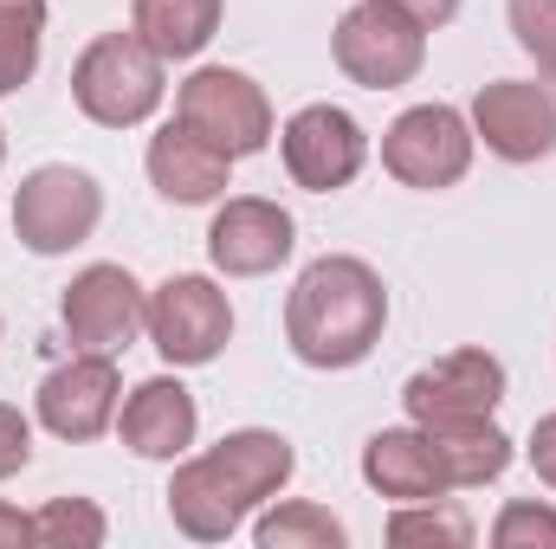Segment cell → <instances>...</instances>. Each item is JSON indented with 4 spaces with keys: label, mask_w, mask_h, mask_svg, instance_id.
<instances>
[{
    "label": "cell",
    "mask_w": 556,
    "mask_h": 549,
    "mask_svg": "<svg viewBox=\"0 0 556 549\" xmlns=\"http://www.w3.org/2000/svg\"><path fill=\"white\" fill-rule=\"evenodd\" d=\"M0 162H7V130H0Z\"/></svg>",
    "instance_id": "f546056e"
},
{
    "label": "cell",
    "mask_w": 556,
    "mask_h": 549,
    "mask_svg": "<svg viewBox=\"0 0 556 549\" xmlns=\"http://www.w3.org/2000/svg\"><path fill=\"white\" fill-rule=\"evenodd\" d=\"M389 7H402V13H408L415 26H427V33H433V26H446V20L459 13V0H389Z\"/></svg>",
    "instance_id": "83f0119b"
},
{
    "label": "cell",
    "mask_w": 556,
    "mask_h": 549,
    "mask_svg": "<svg viewBox=\"0 0 556 549\" xmlns=\"http://www.w3.org/2000/svg\"><path fill=\"white\" fill-rule=\"evenodd\" d=\"M253 544L260 549H343L350 537H343V524L324 511V505H278V511H266L260 524H253Z\"/></svg>",
    "instance_id": "44dd1931"
},
{
    "label": "cell",
    "mask_w": 556,
    "mask_h": 549,
    "mask_svg": "<svg viewBox=\"0 0 556 549\" xmlns=\"http://www.w3.org/2000/svg\"><path fill=\"white\" fill-rule=\"evenodd\" d=\"M427 433H433V446H440V459H446L453 491L492 485V478H505V465H511V439H505L492 420H459V426H427Z\"/></svg>",
    "instance_id": "d6986e66"
},
{
    "label": "cell",
    "mask_w": 556,
    "mask_h": 549,
    "mask_svg": "<svg viewBox=\"0 0 556 549\" xmlns=\"http://www.w3.org/2000/svg\"><path fill=\"white\" fill-rule=\"evenodd\" d=\"M389 544H446V549H466L472 544V518L459 505H440V498H420V505H402L389 518Z\"/></svg>",
    "instance_id": "603a6c76"
},
{
    "label": "cell",
    "mask_w": 556,
    "mask_h": 549,
    "mask_svg": "<svg viewBox=\"0 0 556 549\" xmlns=\"http://www.w3.org/2000/svg\"><path fill=\"white\" fill-rule=\"evenodd\" d=\"M408 420L415 426H459V420H492V408L505 401V362L485 349H453L433 369L408 375L402 388Z\"/></svg>",
    "instance_id": "8fae6325"
},
{
    "label": "cell",
    "mask_w": 556,
    "mask_h": 549,
    "mask_svg": "<svg viewBox=\"0 0 556 549\" xmlns=\"http://www.w3.org/2000/svg\"><path fill=\"white\" fill-rule=\"evenodd\" d=\"M142 317H149V291L124 266H85L59 297V323L72 349H91V356H124L142 336Z\"/></svg>",
    "instance_id": "9c48e42d"
},
{
    "label": "cell",
    "mask_w": 556,
    "mask_h": 549,
    "mask_svg": "<svg viewBox=\"0 0 556 549\" xmlns=\"http://www.w3.org/2000/svg\"><path fill=\"white\" fill-rule=\"evenodd\" d=\"M363 478H369V491H382L395 505H420V498H446L453 491L446 459H440L427 426H382L363 446Z\"/></svg>",
    "instance_id": "9a60e30c"
},
{
    "label": "cell",
    "mask_w": 556,
    "mask_h": 549,
    "mask_svg": "<svg viewBox=\"0 0 556 549\" xmlns=\"http://www.w3.org/2000/svg\"><path fill=\"white\" fill-rule=\"evenodd\" d=\"M472 142H479L472 124H466L453 104H415V111H402V117L382 130V168H389L402 188L440 194V188L466 181Z\"/></svg>",
    "instance_id": "ba28073f"
},
{
    "label": "cell",
    "mask_w": 556,
    "mask_h": 549,
    "mask_svg": "<svg viewBox=\"0 0 556 549\" xmlns=\"http://www.w3.org/2000/svg\"><path fill=\"white\" fill-rule=\"evenodd\" d=\"M26 459H33V420L13 401H0V478L26 472Z\"/></svg>",
    "instance_id": "484cf974"
},
{
    "label": "cell",
    "mask_w": 556,
    "mask_h": 549,
    "mask_svg": "<svg viewBox=\"0 0 556 549\" xmlns=\"http://www.w3.org/2000/svg\"><path fill=\"white\" fill-rule=\"evenodd\" d=\"M492 549H556V511L538 498H518L498 511L492 524Z\"/></svg>",
    "instance_id": "cb8c5ba5"
},
{
    "label": "cell",
    "mask_w": 556,
    "mask_h": 549,
    "mask_svg": "<svg viewBox=\"0 0 556 549\" xmlns=\"http://www.w3.org/2000/svg\"><path fill=\"white\" fill-rule=\"evenodd\" d=\"M162 52L142 39L137 26L130 33H98L78 65H72V104L104 124V130H137L155 117V104L168 98V78H162Z\"/></svg>",
    "instance_id": "3957f363"
},
{
    "label": "cell",
    "mask_w": 556,
    "mask_h": 549,
    "mask_svg": "<svg viewBox=\"0 0 556 549\" xmlns=\"http://www.w3.org/2000/svg\"><path fill=\"white\" fill-rule=\"evenodd\" d=\"M130 26L162 59H194L220 33V0H137Z\"/></svg>",
    "instance_id": "ac0fdd59"
},
{
    "label": "cell",
    "mask_w": 556,
    "mask_h": 549,
    "mask_svg": "<svg viewBox=\"0 0 556 549\" xmlns=\"http://www.w3.org/2000/svg\"><path fill=\"white\" fill-rule=\"evenodd\" d=\"M33 544L46 549H98L104 544V511L91 498H46L33 511Z\"/></svg>",
    "instance_id": "7402d4cb"
},
{
    "label": "cell",
    "mask_w": 556,
    "mask_h": 549,
    "mask_svg": "<svg viewBox=\"0 0 556 549\" xmlns=\"http://www.w3.org/2000/svg\"><path fill=\"white\" fill-rule=\"evenodd\" d=\"M278 155H285V175L304 194H337V188H350L363 175L369 137H363V124L343 104H304L278 130Z\"/></svg>",
    "instance_id": "30bf717a"
},
{
    "label": "cell",
    "mask_w": 556,
    "mask_h": 549,
    "mask_svg": "<svg viewBox=\"0 0 556 549\" xmlns=\"http://www.w3.org/2000/svg\"><path fill=\"white\" fill-rule=\"evenodd\" d=\"M194 426H201V408L175 375L137 382L124 395V408H117V433H124V446L137 459H181L194 446Z\"/></svg>",
    "instance_id": "2e32d148"
},
{
    "label": "cell",
    "mask_w": 556,
    "mask_h": 549,
    "mask_svg": "<svg viewBox=\"0 0 556 549\" xmlns=\"http://www.w3.org/2000/svg\"><path fill=\"white\" fill-rule=\"evenodd\" d=\"M142 330H149V343L162 349V362L201 369V362H214V356L227 349V336H233V304H227V291H220L214 278H201V272L162 278V284L149 291Z\"/></svg>",
    "instance_id": "52a82bcc"
},
{
    "label": "cell",
    "mask_w": 556,
    "mask_h": 549,
    "mask_svg": "<svg viewBox=\"0 0 556 549\" xmlns=\"http://www.w3.org/2000/svg\"><path fill=\"white\" fill-rule=\"evenodd\" d=\"M117 408H124V375H117V356H91L78 349L72 362H59L46 382H39V420L46 433L59 439H98L117 426Z\"/></svg>",
    "instance_id": "7c38bea8"
},
{
    "label": "cell",
    "mask_w": 556,
    "mask_h": 549,
    "mask_svg": "<svg viewBox=\"0 0 556 549\" xmlns=\"http://www.w3.org/2000/svg\"><path fill=\"white\" fill-rule=\"evenodd\" d=\"M518 46L538 59V72L556 85V0H505Z\"/></svg>",
    "instance_id": "d4e9b609"
},
{
    "label": "cell",
    "mask_w": 556,
    "mask_h": 549,
    "mask_svg": "<svg viewBox=\"0 0 556 549\" xmlns=\"http://www.w3.org/2000/svg\"><path fill=\"white\" fill-rule=\"evenodd\" d=\"M472 137L498 162H544L556 155V98L531 78H492L472 98Z\"/></svg>",
    "instance_id": "4fadbf2b"
},
{
    "label": "cell",
    "mask_w": 556,
    "mask_h": 549,
    "mask_svg": "<svg viewBox=\"0 0 556 549\" xmlns=\"http://www.w3.org/2000/svg\"><path fill=\"white\" fill-rule=\"evenodd\" d=\"M98 220H104V188L85 168H72V162L33 168L20 181V194H13V233L39 259H59L72 246H85L98 233Z\"/></svg>",
    "instance_id": "5b68a950"
},
{
    "label": "cell",
    "mask_w": 556,
    "mask_h": 549,
    "mask_svg": "<svg viewBox=\"0 0 556 549\" xmlns=\"http://www.w3.org/2000/svg\"><path fill=\"white\" fill-rule=\"evenodd\" d=\"M330 52H337V72L350 85H363V91H402V85H415L420 65H427V26H415L389 0H363V7H350L337 20Z\"/></svg>",
    "instance_id": "277c9868"
},
{
    "label": "cell",
    "mask_w": 556,
    "mask_h": 549,
    "mask_svg": "<svg viewBox=\"0 0 556 549\" xmlns=\"http://www.w3.org/2000/svg\"><path fill=\"white\" fill-rule=\"evenodd\" d=\"M291 472H298V452H291L285 433L240 426L220 446H207V452H194V459L175 465V478H168V518L194 544H227L247 524V511H260L266 498L285 491Z\"/></svg>",
    "instance_id": "6da1fadb"
},
{
    "label": "cell",
    "mask_w": 556,
    "mask_h": 549,
    "mask_svg": "<svg viewBox=\"0 0 556 549\" xmlns=\"http://www.w3.org/2000/svg\"><path fill=\"white\" fill-rule=\"evenodd\" d=\"M46 46V0H0V98L33 85Z\"/></svg>",
    "instance_id": "ffe728a7"
},
{
    "label": "cell",
    "mask_w": 556,
    "mask_h": 549,
    "mask_svg": "<svg viewBox=\"0 0 556 549\" xmlns=\"http://www.w3.org/2000/svg\"><path fill=\"white\" fill-rule=\"evenodd\" d=\"M20 544H33V518L13 511V505H0V549H20Z\"/></svg>",
    "instance_id": "f1b7e54d"
},
{
    "label": "cell",
    "mask_w": 556,
    "mask_h": 549,
    "mask_svg": "<svg viewBox=\"0 0 556 549\" xmlns=\"http://www.w3.org/2000/svg\"><path fill=\"white\" fill-rule=\"evenodd\" d=\"M175 117L201 142H214L227 162L260 155L273 142V104H266V91L247 72H233V65H201L194 78H181L175 85Z\"/></svg>",
    "instance_id": "8992f818"
},
{
    "label": "cell",
    "mask_w": 556,
    "mask_h": 549,
    "mask_svg": "<svg viewBox=\"0 0 556 549\" xmlns=\"http://www.w3.org/2000/svg\"><path fill=\"white\" fill-rule=\"evenodd\" d=\"M525 452H531V472L556 491V413H544V420L531 426V446H525Z\"/></svg>",
    "instance_id": "4316f807"
},
{
    "label": "cell",
    "mask_w": 556,
    "mask_h": 549,
    "mask_svg": "<svg viewBox=\"0 0 556 549\" xmlns=\"http://www.w3.org/2000/svg\"><path fill=\"white\" fill-rule=\"evenodd\" d=\"M227 168H233V162H227L214 142L194 137L181 117L149 137V181H155V194L175 201V207H207V201H220V194H227Z\"/></svg>",
    "instance_id": "e0dca14e"
},
{
    "label": "cell",
    "mask_w": 556,
    "mask_h": 549,
    "mask_svg": "<svg viewBox=\"0 0 556 549\" xmlns=\"http://www.w3.org/2000/svg\"><path fill=\"white\" fill-rule=\"evenodd\" d=\"M291 246H298V227H291V214L278 201H266V194H233L214 214V227H207V259L227 278L278 272L291 259Z\"/></svg>",
    "instance_id": "5bb4252c"
},
{
    "label": "cell",
    "mask_w": 556,
    "mask_h": 549,
    "mask_svg": "<svg viewBox=\"0 0 556 549\" xmlns=\"http://www.w3.org/2000/svg\"><path fill=\"white\" fill-rule=\"evenodd\" d=\"M389 323V291L376 266L350 253L311 259L285 297V343L304 369H356Z\"/></svg>",
    "instance_id": "7a4b0ae2"
}]
</instances>
